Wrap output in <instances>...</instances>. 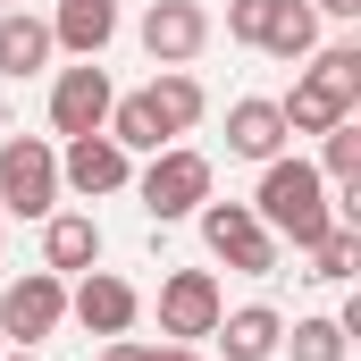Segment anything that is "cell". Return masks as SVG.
I'll return each mask as SVG.
<instances>
[{
    "label": "cell",
    "instance_id": "ffe728a7",
    "mask_svg": "<svg viewBox=\"0 0 361 361\" xmlns=\"http://www.w3.org/2000/svg\"><path fill=\"white\" fill-rule=\"evenodd\" d=\"M277 118H286V135H328V126H336V118H353V109H345L336 92H319L311 76H294V92L277 101Z\"/></svg>",
    "mask_w": 361,
    "mask_h": 361
},
{
    "label": "cell",
    "instance_id": "4316f807",
    "mask_svg": "<svg viewBox=\"0 0 361 361\" xmlns=\"http://www.w3.org/2000/svg\"><path fill=\"white\" fill-rule=\"evenodd\" d=\"M152 361H202V345H160Z\"/></svg>",
    "mask_w": 361,
    "mask_h": 361
},
{
    "label": "cell",
    "instance_id": "7402d4cb",
    "mask_svg": "<svg viewBox=\"0 0 361 361\" xmlns=\"http://www.w3.org/2000/svg\"><path fill=\"white\" fill-rule=\"evenodd\" d=\"M277 353H294V361H345L353 336L336 328V311H319V319H294V328L277 336Z\"/></svg>",
    "mask_w": 361,
    "mask_h": 361
},
{
    "label": "cell",
    "instance_id": "f546056e",
    "mask_svg": "<svg viewBox=\"0 0 361 361\" xmlns=\"http://www.w3.org/2000/svg\"><path fill=\"white\" fill-rule=\"evenodd\" d=\"M0 353H8V345H0Z\"/></svg>",
    "mask_w": 361,
    "mask_h": 361
},
{
    "label": "cell",
    "instance_id": "6da1fadb",
    "mask_svg": "<svg viewBox=\"0 0 361 361\" xmlns=\"http://www.w3.org/2000/svg\"><path fill=\"white\" fill-rule=\"evenodd\" d=\"M252 219L269 227L277 244H294V252H311L328 227H336V202H328V177L302 160V152H277L261 160V185H252Z\"/></svg>",
    "mask_w": 361,
    "mask_h": 361
},
{
    "label": "cell",
    "instance_id": "3957f363",
    "mask_svg": "<svg viewBox=\"0 0 361 361\" xmlns=\"http://www.w3.org/2000/svg\"><path fill=\"white\" fill-rule=\"evenodd\" d=\"M59 210V152L42 135H0V219H51Z\"/></svg>",
    "mask_w": 361,
    "mask_h": 361
},
{
    "label": "cell",
    "instance_id": "d6986e66",
    "mask_svg": "<svg viewBox=\"0 0 361 361\" xmlns=\"http://www.w3.org/2000/svg\"><path fill=\"white\" fill-rule=\"evenodd\" d=\"M311 169L328 177V193H361V109L319 135V160H311Z\"/></svg>",
    "mask_w": 361,
    "mask_h": 361
},
{
    "label": "cell",
    "instance_id": "ba28073f",
    "mask_svg": "<svg viewBox=\"0 0 361 361\" xmlns=\"http://www.w3.org/2000/svg\"><path fill=\"white\" fill-rule=\"evenodd\" d=\"M135 34H143L152 68H185V59L210 51V8H202V0H152Z\"/></svg>",
    "mask_w": 361,
    "mask_h": 361
},
{
    "label": "cell",
    "instance_id": "9c48e42d",
    "mask_svg": "<svg viewBox=\"0 0 361 361\" xmlns=\"http://www.w3.org/2000/svg\"><path fill=\"white\" fill-rule=\"evenodd\" d=\"M68 319H76L85 336H126V328L143 319V294H135L118 269H85L76 286H68Z\"/></svg>",
    "mask_w": 361,
    "mask_h": 361
},
{
    "label": "cell",
    "instance_id": "7a4b0ae2",
    "mask_svg": "<svg viewBox=\"0 0 361 361\" xmlns=\"http://www.w3.org/2000/svg\"><path fill=\"white\" fill-rule=\"evenodd\" d=\"M210 185H219V169H210V152H193V143H160V152L135 169V193H143V210H152L160 227L193 219V210L210 202Z\"/></svg>",
    "mask_w": 361,
    "mask_h": 361
},
{
    "label": "cell",
    "instance_id": "603a6c76",
    "mask_svg": "<svg viewBox=\"0 0 361 361\" xmlns=\"http://www.w3.org/2000/svg\"><path fill=\"white\" fill-rule=\"evenodd\" d=\"M311 85L336 92L345 109H361V42H328V51H311Z\"/></svg>",
    "mask_w": 361,
    "mask_h": 361
},
{
    "label": "cell",
    "instance_id": "30bf717a",
    "mask_svg": "<svg viewBox=\"0 0 361 361\" xmlns=\"http://www.w3.org/2000/svg\"><path fill=\"white\" fill-rule=\"evenodd\" d=\"M126 185H135V152H118L109 135H76V143L59 152V193L101 202V193H126Z\"/></svg>",
    "mask_w": 361,
    "mask_h": 361
},
{
    "label": "cell",
    "instance_id": "52a82bcc",
    "mask_svg": "<svg viewBox=\"0 0 361 361\" xmlns=\"http://www.w3.org/2000/svg\"><path fill=\"white\" fill-rule=\"evenodd\" d=\"M219 311H227V294H219L210 269H169L160 277V336L169 345H202L219 328Z\"/></svg>",
    "mask_w": 361,
    "mask_h": 361
},
{
    "label": "cell",
    "instance_id": "d4e9b609",
    "mask_svg": "<svg viewBox=\"0 0 361 361\" xmlns=\"http://www.w3.org/2000/svg\"><path fill=\"white\" fill-rule=\"evenodd\" d=\"M101 361H152V345H135V336H101Z\"/></svg>",
    "mask_w": 361,
    "mask_h": 361
},
{
    "label": "cell",
    "instance_id": "277c9868",
    "mask_svg": "<svg viewBox=\"0 0 361 361\" xmlns=\"http://www.w3.org/2000/svg\"><path fill=\"white\" fill-rule=\"evenodd\" d=\"M193 219H202V244H210V261H227V269H244V277H277L286 244H277L269 227L252 219V202H202Z\"/></svg>",
    "mask_w": 361,
    "mask_h": 361
},
{
    "label": "cell",
    "instance_id": "7c38bea8",
    "mask_svg": "<svg viewBox=\"0 0 361 361\" xmlns=\"http://www.w3.org/2000/svg\"><path fill=\"white\" fill-rule=\"evenodd\" d=\"M51 42L68 59H101L118 42V0H59L51 8Z\"/></svg>",
    "mask_w": 361,
    "mask_h": 361
},
{
    "label": "cell",
    "instance_id": "4dcf8cb0",
    "mask_svg": "<svg viewBox=\"0 0 361 361\" xmlns=\"http://www.w3.org/2000/svg\"><path fill=\"white\" fill-rule=\"evenodd\" d=\"M0 227H8V219H0Z\"/></svg>",
    "mask_w": 361,
    "mask_h": 361
},
{
    "label": "cell",
    "instance_id": "ac0fdd59",
    "mask_svg": "<svg viewBox=\"0 0 361 361\" xmlns=\"http://www.w3.org/2000/svg\"><path fill=\"white\" fill-rule=\"evenodd\" d=\"M101 135H109L118 152H135V160H152V152L169 143V126L152 118V101H143V92H118V101H109V126H101Z\"/></svg>",
    "mask_w": 361,
    "mask_h": 361
},
{
    "label": "cell",
    "instance_id": "484cf974",
    "mask_svg": "<svg viewBox=\"0 0 361 361\" xmlns=\"http://www.w3.org/2000/svg\"><path fill=\"white\" fill-rule=\"evenodd\" d=\"M319 17H361V0H311Z\"/></svg>",
    "mask_w": 361,
    "mask_h": 361
},
{
    "label": "cell",
    "instance_id": "44dd1931",
    "mask_svg": "<svg viewBox=\"0 0 361 361\" xmlns=\"http://www.w3.org/2000/svg\"><path fill=\"white\" fill-rule=\"evenodd\" d=\"M311 277H319V286H353L361 277V227L353 219H336V227L311 244Z\"/></svg>",
    "mask_w": 361,
    "mask_h": 361
},
{
    "label": "cell",
    "instance_id": "e0dca14e",
    "mask_svg": "<svg viewBox=\"0 0 361 361\" xmlns=\"http://www.w3.org/2000/svg\"><path fill=\"white\" fill-rule=\"evenodd\" d=\"M261 51H269V59H311V51H319V8H311V0H277L269 25H261Z\"/></svg>",
    "mask_w": 361,
    "mask_h": 361
},
{
    "label": "cell",
    "instance_id": "f1b7e54d",
    "mask_svg": "<svg viewBox=\"0 0 361 361\" xmlns=\"http://www.w3.org/2000/svg\"><path fill=\"white\" fill-rule=\"evenodd\" d=\"M0 8H25V0H0Z\"/></svg>",
    "mask_w": 361,
    "mask_h": 361
},
{
    "label": "cell",
    "instance_id": "4fadbf2b",
    "mask_svg": "<svg viewBox=\"0 0 361 361\" xmlns=\"http://www.w3.org/2000/svg\"><path fill=\"white\" fill-rule=\"evenodd\" d=\"M59 59V42H51V17H34V8H0V76H42Z\"/></svg>",
    "mask_w": 361,
    "mask_h": 361
},
{
    "label": "cell",
    "instance_id": "2e32d148",
    "mask_svg": "<svg viewBox=\"0 0 361 361\" xmlns=\"http://www.w3.org/2000/svg\"><path fill=\"white\" fill-rule=\"evenodd\" d=\"M143 101H152V118L169 126V143H177V135H193V126H202V109H210V92H202V76H193V68H160V76L143 85Z\"/></svg>",
    "mask_w": 361,
    "mask_h": 361
},
{
    "label": "cell",
    "instance_id": "5b68a950",
    "mask_svg": "<svg viewBox=\"0 0 361 361\" xmlns=\"http://www.w3.org/2000/svg\"><path fill=\"white\" fill-rule=\"evenodd\" d=\"M59 319H68V277L25 269L0 286V345H42V336H59Z\"/></svg>",
    "mask_w": 361,
    "mask_h": 361
},
{
    "label": "cell",
    "instance_id": "9a60e30c",
    "mask_svg": "<svg viewBox=\"0 0 361 361\" xmlns=\"http://www.w3.org/2000/svg\"><path fill=\"white\" fill-rule=\"evenodd\" d=\"M219 353L227 361H277V336H286V319H277L269 302H244V311H219Z\"/></svg>",
    "mask_w": 361,
    "mask_h": 361
},
{
    "label": "cell",
    "instance_id": "83f0119b",
    "mask_svg": "<svg viewBox=\"0 0 361 361\" xmlns=\"http://www.w3.org/2000/svg\"><path fill=\"white\" fill-rule=\"evenodd\" d=\"M0 361H42V353H34V345H8V353H0Z\"/></svg>",
    "mask_w": 361,
    "mask_h": 361
},
{
    "label": "cell",
    "instance_id": "5bb4252c",
    "mask_svg": "<svg viewBox=\"0 0 361 361\" xmlns=\"http://www.w3.org/2000/svg\"><path fill=\"white\" fill-rule=\"evenodd\" d=\"M286 143H294V135H286L277 101H261V92H244V101L227 109V152H235V160H252V169H261V160H277Z\"/></svg>",
    "mask_w": 361,
    "mask_h": 361
},
{
    "label": "cell",
    "instance_id": "8fae6325",
    "mask_svg": "<svg viewBox=\"0 0 361 361\" xmlns=\"http://www.w3.org/2000/svg\"><path fill=\"white\" fill-rule=\"evenodd\" d=\"M42 269L51 277L101 269V219H92V210H51V219H42Z\"/></svg>",
    "mask_w": 361,
    "mask_h": 361
},
{
    "label": "cell",
    "instance_id": "cb8c5ba5",
    "mask_svg": "<svg viewBox=\"0 0 361 361\" xmlns=\"http://www.w3.org/2000/svg\"><path fill=\"white\" fill-rule=\"evenodd\" d=\"M277 0H227V42H244V51H261V25H269Z\"/></svg>",
    "mask_w": 361,
    "mask_h": 361
},
{
    "label": "cell",
    "instance_id": "8992f818",
    "mask_svg": "<svg viewBox=\"0 0 361 361\" xmlns=\"http://www.w3.org/2000/svg\"><path fill=\"white\" fill-rule=\"evenodd\" d=\"M109 101H118V85H109V68L101 59H76V68H59L51 76V135H101L109 126Z\"/></svg>",
    "mask_w": 361,
    "mask_h": 361
}]
</instances>
